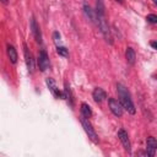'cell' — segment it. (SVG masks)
I'll list each match as a JSON object with an SVG mask.
<instances>
[{
  "mask_svg": "<svg viewBox=\"0 0 157 157\" xmlns=\"http://www.w3.org/2000/svg\"><path fill=\"white\" fill-rule=\"evenodd\" d=\"M45 83H47V86H48L49 91L53 93V96H54L55 98H64V93L58 88V86H56L55 81H54L52 77L45 78Z\"/></svg>",
  "mask_w": 157,
  "mask_h": 157,
  "instance_id": "cell-6",
  "label": "cell"
},
{
  "mask_svg": "<svg viewBox=\"0 0 157 157\" xmlns=\"http://www.w3.org/2000/svg\"><path fill=\"white\" fill-rule=\"evenodd\" d=\"M96 15L104 16V5H103L102 0H97L96 1Z\"/></svg>",
  "mask_w": 157,
  "mask_h": 157,
  "instance_id": "cell-17",
  "label": "cell"
},
{
  "mask_svg": "<svg viewBox=\"0 0 157 157\" xmlns=\"http://www.w3.org/2000/svg\"><path fill=\"white\" fill-rule=\"evenodd\" d=\"M96 22H97L98 28H99L101 33L103 34L105 42L109 43V44H113V34H112V31H110V28H109L107 21H105V17H104V16H99V15H97Z\"/></svg>",
  "mask_w": 157,
  "mask_h": 157,
  "instance_id": "cell-2",
  "label": "cell"
},
{
  "mask_svg": "<svg viewBox=\"0 0 157 157\" xmlns=\"http://www.w3.org/2000/svg\"><path fill=\"white\" fill-rule=\"evenodd\" d=\"M83 12L86 13V16L88 17V20H90L91 22H96L97 15H96V12H93V10H92L87 4H85V5H83Z\"/></svg>",
  "mask_w": 157,
  "mask_h": 157,
  "instance_id": "cell-14",
  "label": "cell"
},
{
  "mask_svg": "<svg viewBox=\"0 0 157 157\" xmlns=\"http://www.w3.org/2000/svg\"><path fill=\"white\" fill-rule=\"evenodd\" d=\"M64 98L67 101V103L74 107V101H72V93H71V90L70 87L67 86V83H65V88H64Z\"/></svg>",
  "mask_w": 157,
  "mask_h": 157,
  "instance_id": "cell-15",
  "label": "cell"
},
{
  "mask_svg": "<svg viewBox=\"0 0 157 157\" xmlns=\"http://www.w3.org/2000/svg\"><path fill=\"white\" fill-rule=\"evenodd\" d=\"M53 39H54V43L56 45H59V43H60V33L59 32H54L53 33Z\"/></svg>",
  "mask_w": 157,
  "mask_h": 157,
  "instance_id": "cell-20",
  "label": "cell"
},
{
  "mask_svg": "<svg viewBox=\"0 0 157 157\" xmlns=\"http://www.w3.org/2000/svg\"><path fill=\"white\" fill-rule=\"evenodd\" d=\"M146 20H147L148 22H151V23H156V22H157V16L153 15V13H151V15H147Z\"/></svg>",
  "mask_w": 157,
  "mask_h": 157,
  "instance_id": "cell-19",
  "label": "cell"
},
{
  "mask_svg": "<svg viewBox=\"0 0 157 157\" xmlns=\"http://www.w3.org/2000/svg\"><path fill=\"white\" fill-rule=\"evenodd\" d=\"M1 1H2V2H7V0H1Z\"/></svg>",
  "mask_w": 157,
  "mask_h": 157,
  "instance_id": "cell-23",
  "label": "cell"
},
{
  "mask_svg": "<svg viewBox=\"0 0 157 157\" xmlns=\"http://www.w3.org/2000/svg\"><path fill=\"white\" fill-rule=\"evenodd\" d=\"M37 64L40 71H45L49 66V58L45 50H40L38 53V58H37Z\"/></svg>",
  "mask_w": 157,
  "mask_h": 157,
  "instance_id": "cell-5",
  "label": "cell"
},
{
  "mask_svg": "<svg viewBox=\"0 0 157 157\" xmlns=\"http://www.w3.org/2000/svg\"><path fill=\"white\" fill-rule=\"evenodd\" d=\"M156 147H157L156 139L153 136H148L146 139V152H147V156L153 157L155 156V152H156Z\"/></svg>",
  "mask_w": 157,
  "mask_h": 157,
  "instance_id": "cell-9",
  "label": "cell"
},
{
  "mask_svg": "<svg viewBox=\"0 0 157 157\" xmlns=\"http://www.w3.org/2000/svg\"><path fill=\"white\" fill-rule=\"evenodd\" d=\"M118 137H119L120 142L123 144L124 148H125L128 152H130V151H131V145H130V140H129L128 132H126L124 129H120V130L118 131Z\"/></svg>",
  "mask_w": 157,
  "mask_h": 157,
  "instance_id": "cell-10",
  "label": "cell"
},
{
  "mask_svg": "<svg viewBox=\"0 0 157 157\" xmlns=\"http://www.w3.org/2000/svg\"><path fill=\"white\" fill-rule=\"evenodd\" d=\"M151 47H152L153 49H156V48H157V44H156V42H151Z\"/></svg>",
  "mask_w": 157,
  "mask_h": 157,
  "instance_id": "cell-21",
  "label": "cell"
},
{
  "mask_svg": "<svg viewBox=\"0 0 157 157\" xmlns=\"http://www.w3.org/2000/svg\"><path fill=\"white\" fill-rule=\"evenodd\" d=\"M92 97H93L94 102L101 103V102H103V101L107 98V93H105V91H104L103 88L96 87V88L93 90V92H92Z\"/></svg>",
  "mask_w": 157,
  "mask_h": 157,
  "instance_id": "cell-11",
  "label": "cell"
},
{
  "mask_svg": "<svg viewBox=\"0 0 157 157\" xmlns=\"http://www.w3.org/2000/svg\"><path fill=\"white\" fill-rule=\"evenodd\" d=\"M23 54H25V60H26V65H27L28 72L33 74V71H34V60H33L32 53L29 52V49L27 48L26 44H23Z\"/></svg>",
  "mask_w": 157,
  "mask_h": 157,
  "instance_id": "cell-7",
  "label": "cell"
},
{
  "mask_svg": "<svg viewBox=\"0 0 157 157\" xmlns=\"http://www.w3.org/2000/svg\"><path fill=\"white\" fill-rule=\"evenodd\" d=\"M114 1H117V2H119V4H123V2H124V0H114Z\"/></svg>",
  "mask_w": 157,
  "mask_h": 157,
  "instance_id": "cell-22",
  "label": "cell"
},
{
  "mask_svg": "<svg viewBox=\"0 0 157 157\" xmlns=\"http://www.w3.org/2000/svg\"><path fill=\"white\" fill-rule=\"evenodd\" d=\"M6 52H7V58H9L10 63H11V64H16V63H17V52H16L15 47L9 44Z\"/></svg>",
  "mask_w": 157,
  "mask_h": 157,
  "instance_id": "cell-12",
  "label": "cell"
},
{
  "mask_svg": "<svg viewBox=\"0 0 157 157\" xmlns=\"http://www.w3.org/2000/svg\"><path fill=\"white\" fill-rule=\"evenodd\" d=\"M81 115L85 118H90L92 115V109L87 103H82L81 104Z\"/></svg>",
  "mask_w": 157,
  "mask_h": 157,
  "instance_id": "cell-16",
  "label": "cell"
},
{
  "mask_svg": "<svg viewBox=\"0 0 157 157\" xmlns=\"http://www.w3.org/2000/svg\"><path fill=\"white\" fill-rule=\"evenodd\" d=\"M117 92L119 96V102L123 107V109H125L128 113L130 114H135L136 109L134 105V102L131 99V96L128 91V88L123 85V83H117Z\"/></svg>",
  "mask_w": 157,
  "mask_h": 157,
  "instance_id": "cell-1",
  "label": "cell"
},
{
  "mask_svg": "<svg viewBox=\"0 0 157 157\" xmlns=\"http://www.w3.org/2000/svg\"><path fill=\"white\" fill-rule=\"evenodd\" d=\"M56 53L64 58H67L69 56V52L65 47H61V45H56Z\"/></svg>",
  "mask_w": 157,
  "mask_h": 157,
  "instance_id": "cell-18",
  "label": "cell"
},
{
  "mask_svg": "<svg viewBox=\"0 0 157 157\" xmlns=\"http://www.w3.org/2000/svg\"><path fill=\"white\" fill-rule=\"evenodd\" d=\"M125 59H126V63L129 65H134L135 64V59H136V55H135V52L131 47H128L126 50H125Z\"/></svg>",
  "mask_w": 157,
  "mask_h": 157,
  "instance_id": "cell-13",
  "label": "cell"
},
{
  "mask_svg": "<svg viewBox=\"0 0 157 157\" xmlns=\"http://www.w3.org/2000/svg\"><path fill=\"white\" fill-rule=\"evenodd\" d=\"M108 105H109V109H110V112L115 115V117H121L123 115V107H121V104H120V102L119 101H117L115 98H108Z\"/></svg>",
  "mask_w": 157,
  "mask_h": 157,
  "instance_id": "cell-4",
  "label": "cell"
},
{
  "mask_svg": "<svg viewBox=\"0 0 157 157\" xmlns=\"http://www.w3.org/2000/svg\"><path fill=\"white\" fill-rule=\"evenodd\" d=\"M31 31H32V34H33L36 42H37V43H42V33H40V28H39V26H38V23H37V21H36L34 17L31 18Z\"/></svg>",
  "mask_w": 157,
  "mask_h": 157,
  "instance_id": "cell-8",
  "label": "cell"
},
{
  "mask_svg": "<svg viewBox=\"0 0 157 157\" xmlns=\"http://www.w3.org/2000/svg\"><path fill=\"white\" fill-rule=\"evenodd\" d=\"M81 124H82V128H83V130L86 131L87 136H88L94 144H97V142H98V136H97V134H96V131H94L92 124L90 123V120H88L87 118H85V117L81 115Z\"/></svg>",
  "mask_w": 157,
  "mask_h": 157,
  "instance_id": "cell-3",
  "label": "cell"
}]
</instances>
